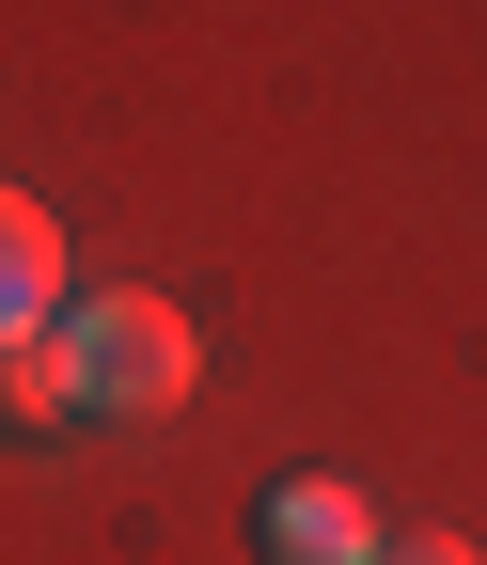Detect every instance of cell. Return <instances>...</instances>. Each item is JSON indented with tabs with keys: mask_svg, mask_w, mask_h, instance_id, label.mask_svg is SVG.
Here are the masks:
<instances>
[{
	"mask_svg": "<svg viewBox=\"0 0 487 565\" xmlns=\"http://www.w3.org/2000/svg\"><path fill=\"white\" fill-rule=\"evenodd\" d=\"M378 565H472L456 534H378Z\"/></svg>",
	"mask_w": 487,
	"mask_h": 565,
	"instance_id": "cell-5",
	"label": "cell"
},
{
	"mask_svg": "<svg viewBox=\"0 0 487 565\" xmlns=\"http://www.w3.org/2000/svg\"><path fill=\"white\" fill-rule=\"evenodd\" d=\"M63 408H80V393H63V345L17 330V345H0V424H63Z\"/></svg>",
	"mask_w": 487,
	"mask_h": 565,
	"instance_id": "cell-4",
	"label": "cell"
},
{
	"mask_svg": "<svg viewBox=\"0 0 487 565\" xmlns=\"http://www.w3.org/2000/svg\"><path fill=\"white\" fill-rule=\"evenodd\" d=\"M47 345H63V393H80V408H173V393H189V315H173V299H142V282H110V299H63V315H47Z\"/></svg>",
	"mask_w": 487,
	"mask_h": 565,
	"instance_id": "cell-1",
	"label": "cell"
},
{
	"mask_svg": "<svg viewBox=\"0 0 487 565\" xmlns=\"http://www.w3.org/2000/svg\"><path fill=\"white\" fill-rule=\"evenodd\" d=\"M267 565H378V519L346 487H267Z\"/></svg>",
	"mask_w": 487,
	"mask_h": 565,
	"instance_id": "cell-3",
	"label": "cell"
},
{
	"mask_svg": "<svg viewBox=\"0 0 487 565\" xmlns=\"http://www.w3.org/2000/svg\"><path fill=\"white\" fill-rule=\"evenodd\" d=\"M47 315H63V221H47L32 189H0V345L47 330Z\"/></svg>",
	"mask_w": 487,
	"mask_h": 565,
	"instance_id": "cell-2",
	"label": "cell"
}]
</instances>
